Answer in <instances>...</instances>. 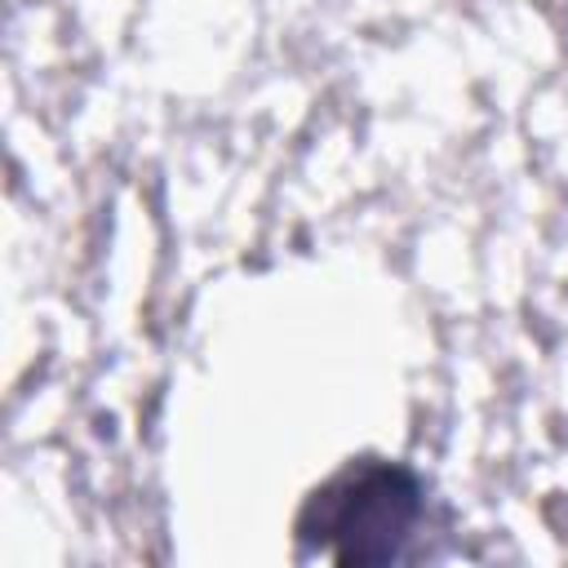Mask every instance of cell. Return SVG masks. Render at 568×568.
Here are the masks:
<instances>
[{
    "label": "cell",
    "instance_id": "1",
    "mask_svg": "<svg viewBox=\"0 0 568 568\" xmlns=\"http://www.w3.org/2000/svg\"><path fill=\"white\" fill-rule=\"evenodd\" d=\"M422 519L426 484L417 470L386 457H351L306 493L293 537L302 559L320 555L337 568H382L413 555Z\"/></svg>",
    "mask_w": 568,
    "mask_h": 568
}]
</instances>
